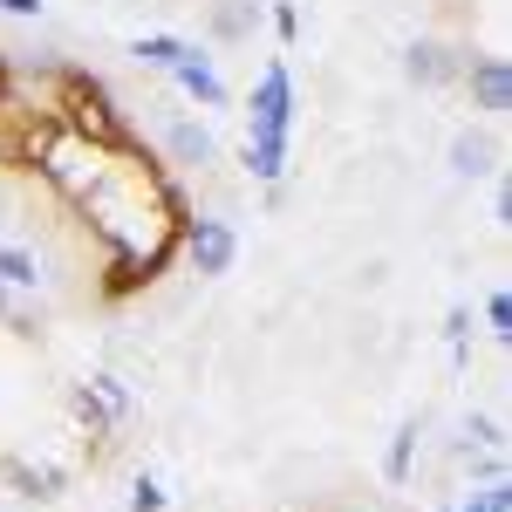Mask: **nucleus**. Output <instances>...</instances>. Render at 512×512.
Segmentation results:
<instances>
[{
  "label": "nucleus",
  "instance_id": "obj_15",
  "mask_svg": "<svg viewBox=\"0 0 512 512\" xmlns=\"http://www.w3.org/2000/svg\"><path fill=\"white\" fill-rule=\"evenodd\" d=\"M239 171L253 178V185H287V144H239Z\"/></svg>",
  "mask_w": 512,
  "mask_h": 512
},
{
  "label": "nucleus",
  "instance_id": "obj_6",
  "mask_svg": "<svg viewBox=\"0 0 512 512\" xmlns=\"http://www.w3.org/2000/svg\"><path fill=\"white\" fill-rule=\"evenodd\" d=\"M465 62H472V48H458V41H444V35H417L403 48V76L417 82V89H451V82L465 76Z\"/></svg>",
  "mask_w": 512,
  "mask_h": 512
},
{
  "label": "nucleus",
  "instance_id": "obj_8",
  "mask_svg": "<svg viewBox=\"0 0 512 512\" xmlns=\"http://www.w3.org/2000/svg\"><path fill=\"white\" fill-rule=\"evenodd\" d=\"M444 164H451V178L478 185V178H499V164H506V144H499V130H492V123H478V130H458V137H451Z\"/></svg>",
  "mask_w": 512,
  "mask_h": 512
},
{
  "label": "nucleus",
  "instance_id": "obj_23",
  "mask_svg": "<svg viewBox=\"0 0 512 512\" xmlns=\"http://www.w3.org/2000/svg\"><path fill=\"white\" fill-rule=\"evenodd\" d=\"M267 21H274L280 41H301V7H294V0H274V7H267Z\"/></svg>",
  "mask_w": 512,
  "mask_h": 512
},
{
  "label": "nucleus",
  "instance_id": "obj_21",
  "mask_svg": "<svg viewBox=\"0 0 512 512\" xmlns=\"http://www.w3.org/2000/svg\"><path fill=\"white\" fill-rule=\"evenodd\" d=\"M485 335H492L499 349L512 342V294H506V287H492V294H485Z\"/></svg>",
  "mask_w": 512,
  "mask_h": 512
},
{
  "label": "nucleus",
  "instance_id": "obj_14",
  "mask_svg": "<svg viewBox=\"0 0 512 512\" xmlns=\"http://www.w3.org/2000/svg\"><path fill=\"white\" fill-rule=\"evenodd\" d=\"M185 48H192L185 35H137V41H130V62H137V69H151V76H171Z\"/></svg>",
  "mask_w": 512,
  "mask_h": 512
},
{
  "label": "nucleus",
  "instance_id": "obj_13",
  "mask_svg": "<svg viewBox=\"0 0 512 512\" xmlns=\"http://www.w3.org/2000/svg\"><path fill=\"white\" fill-rule=\"evenodd\" d=\"M260 21H267V0H212V14H205L212 41H253Z\"/></svg>",
  "mask_w": 512,
  "mask_h": 512
},
{
  "label": "nucleus",
  "instance_id": "obj_17",
  "mask_svg": "<svg viewBox=\"0 0 512 512\" xmlns=\"http://www.w3.org/2000/svg\"><path fill=\"white\" fill-rule=\"evenodd\" d=\"M82 383L96 390V403H103L117 424L130 417V410H137V390H130V376H123V369H96V376H82Z\"/></svg>",
  "mask_w": 512,
  "mask_h": 512
},
{
  "label": "nucleus",
  "instance_id": "obj_26",
  "mask_svg": "<svg viewBox=\"0 0 512 512\" xmlns=\"http://www.w3.org/2000/svg\"><path fill=\"white\" fill-rule=\"evenodd\" d=\"M7 301H14V294H7V287H0V315H7Z\"/></svg>",
  "mask_w": 512,
  "mask_h": 512
},
{
  "label": "nucleus",
  "instance_id": "obj_24",
  "mask_svg": "<svg viewBox=\"0 0 512 512\" xmlns=\"http://www.w3.org/2000/svg\"><path fill=\"white\" fill-rule=\"evenodd\" d=\"M492 226H499V233L512 226V185L506 178H492Z\"/></svg>",
  "mask_w": 512,
  "mask_h": 512
},
{
  "label": "nucleus",
  "instance_id": "obj_16",
  "mask_svg": "<svg viewBox=\"0 0 512 512\" xmlns=\"http://www.w3.org/2000/svg\"><path fill=\"white\" fill-rule=\"evenodd\" d=\"M69 417H76V431H82V437H96V444L117 431V417L96 403V390H89V383H69Z\"/></svg>",
  "mask_w": 512,
  "mask_h": 512
},
{
  "label": "nucleus",
  "instance_id": "obj_2",
  "mask_svg": "<svg viewBox=\"0 0 512 512\" xmlns=\"http://www.w3.org/2000/svg\"><path fill=\"white\" fill-rule=\"evenodd\" d=\"M117 151H123V144L82 137V130H69V123H35V137H28V171H35V178H41L55 198L82 205V198L110 178Z\"/></svg>",
  "mask_w": 512,
  "mask_h": 512
},
{
  "label": "nucleus",
  "instance_id": "obj_22",
  "mask_svg": "<svg viewBox=\"0 0 512 512\" xmlns=\"http://www.w3.org/2000/svg\"><path fill=\"white\" fill-rule=\"evenodd\" d=\"M458 512H512V485H506V478H492V485H478Z\"/></svg>",
  "mask_w": 512,
  "mask_h": 512
},
{
  "label": "nucleus",
  "instance_id": "obj_25",
  "mask_svg": "<svg viewBox=\"0 0 512 512\" xmlns=\"http://www.w3.org/2000/svg\"><path fill=\"white\" fill-rule=\"evenodd\" d=\"M0 14H7V21H41L48 0H0Z\"/></svg>",
  "mask_w": 512,
  "mask_h": 512
},
{
  "label": "nucleus",
  "instance_id": "obj_19",
  "mask_svg": "<svg viewBox=\"0 0 512 512\" xmlns=\"http://www.w3.org/2000/svg\"><path fill=\"white\" fill-rule=\"evenodd\" d=\"M0 328H7V335H21V342H41V328H48V308H41V301H7Z\"/></svg>",
  "mask_w": 512,
  "mask_h": 512
},
{
  "label": "nucleus",
  "instance_id": "obj_9",
  "mask_svg": "<svg viewBox=\"0 0 512 512\" xmlns=\"http://www.w3.org/2000/svg\"><path fill=\"white\" fill-rule=\"evenodd\" d=\"M171 82L192 96L198 110H226V103H233V89H226V76L212 69V55H205V48H185V55H178V69H171Z\"/></svg>",
  "mask_w": 512,
  "mask_h": 512
},
{
  "label": "nucleus",
  "instance_id": "obj_1",
  "mask_svg": "<svg viewBox=\"0 0 512 512\" xmlns=\"http://www.w3.org/2000/svg\"><path fill=\"white\" fill-rule=\"evenodd\" d=\"M89 239L103 246V294H144L164 267L178 260V233H185V198L164 178V164L137 151V137L117 151L110 178L76 205Z\"/></svg>",
  "mask_w": 512,
  "mask_h": 512
},
{
  "label": "nucleus",
  "instance_id": "obj_4",
  "mask_svg": "<svg viewBox=\"0 0 512 512\" xmlns=\"http://www.w3.org/2000/svg\"><path fill=\"white\" fill-rule=\"evenodd\" d=\"M178 260L198 280H226L239 260V226L219 212H185V233H178Z\"/></svg>",
  "mask_w": 512,
  "mask_h": 512
},
{
  "label": "nucleus",
  "instance_id": "obj_18",
  "mask_svg": "<svg viewBox=\"0 0 512 512\" xmlns=\"http://www.w3.org/2000/svg\"><path fill=\"white\" fill-rule=\"evenodd\" d=\"M458 451H506V424L485 417V410L465 417V424H458Z\"/></svg>",
  "mask_w": 512,
  "mask_h": 512
},
{
  "label": "nucleus",
  "instance_id": "obj_27",
  "mask_svg": "<svg viewBox=\"0 0 512 512\" xmlns=\"http://www.w3.org/2000/svg\"><path fill=\"white\" fill-rule=\"evenodd\" d=\"M444 512H458V506H444Z\"/></svg>",
  "mask_w": 512,
  "mask_h": 512
},
{
  "label": "nucleus",
  "instance_id": "obj_12",
  "mask_svg": "<svg viewBox=\"0 0 512 512\" xmlns=\"http://www.w3.org/2000/svg\"><path fill=\"white\" fill-rule=\"evenodd\" d=\"M417 451H424V417H403L390 431V444H383V485H410V472H417Z\"/></svg>",
  "mask_w": 512,
  "mask_h": 512
},
{
  "label": "nucleus",
  "instance_id": "obj_11",
  "mask_svg": "<svg viewBox=\"0 0 512 512\" xmlns=\"http://www.w3.org/2000/svg\"><path fill=\"white\" fill-rule=\"evenodd\" d=\"M48 253H41V246H21V239H7V246H0V287H7V294H41V287H48Z\"/></svg>",
  "mask_w": 512,
  "mask_h": 512
},
{
  "label": "nucleus",
  "instance_id": "obj_10",
  "mask_svg": "<svg viewBox=\"0 0 512 512\" xmlns=\"http://www.w3.org/2000/svg\"><path fill=\"white\" fill-rule=\"evenodd\" d=\"M0 485H7L14 499L55 506V499H62V485H69V472H62V465H28V458H0Z\"/></svg>",
  "mask_w": 512,
  "mask_h": 512
},
{
  "label": "nucleus",
  "instance_id": "obj_3",
  "mask_svg": "<svg viewBox=\"0 0 512 512\" xmlns=\"http://www.w3.org/2000/svg\"><path fill=\"white\" fill-rule=\"evenodd\" d=\"M294 110H301V103H294V69L274 55V62L260 69V82L246 89V137H253V144H287V137H294Z\"/></svg>",
  "mask_w": 512,
  "mask_h": 512
},
{
  "label": "nucleus",
  "instance_id": "obj_5",
  "mask_svg": "<svg viewBox=\"0 0 512 512\" xmlns=\"http://www.w3.org/2000/svg\"><path fill=\"white\" fill-rule=\"evenodd\" d=\"M158 144H164V164H171V171H185V178L219 171V137H212V123L185 117V110H171V117H164Z\"/></svg>",
  "mask_w": 512,
  "mask_h": 512
},
{
  "label": "nucleus",
  "instance_id": "obj_20",
  "mask_svg": "<svg viewBox=\"0 0 512 512\" xmlns=\"http://www.w3.org/2000/svg\"><path fill=\"white\" fill-rule=\"evenodd\" d=\"M123 512H171V492H164L151 472L130 478V499H123Z\"/></svg>",
  "mask_w": 512,
  "mask_h": 512
},
{
  "label": "nucleus",
  "instance_id": "obj_7",
  "mask_svg": "<svg viewBox=\"0 0 512 512\" xmlns=\"http://www.w3.org/2000/svg\"><path fill=\"white\" fill-rule=\"evenodd\" d=\"M458 82H465V96H472V110L485 123H506L512 117V62H506V55H472Z\"/></svg>",
  "mask_w": 512,
  "mask_h": 512
}]
</instances>
